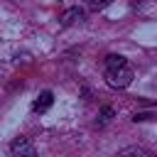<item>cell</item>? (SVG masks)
Instances as JSON below:
<instances>
[{"label": "cell", "mask_w": 157, "mask_h": 157, "mask_svg": "<svg viewBox=\"0 0 157 157\" xmlns=\"http://www.w3.org/2000/svg\"><path fill=\"white\" fill-rule=\"evenodd\" d=\"M88 2H93V0H88Z\"/></svg>", "instance_id": "11"}, {"label": "cell", "mask_w": 157, "mask_h": 157, "mask_svg": "<svg viewBox=\"0 0 157 157\" xmlns=\"http://www.w3.org/2000/svg\"><path fill=\"white\" fill-rule=\"evenodd\" d=\"M17 157H37V155H17Z\"/></svg>", "instance_id": "10"}, {"label": "cell", "mask_w": 157, "mask_h": 157, "mask_svg": "<svg viewBox=\"0 0 157 157\" xmlns=\"http://www.w3.org/2000/svg\"><path fill=\"white\" fill-rule=\"evenodd\" d=\"M115 157H152L145 147H137V145H130V147H123Z\"/></svg>", "instance_id": "5"}, {"label": "cell", "mask_w": 157, "mask_h": 157, "mask_svg": "<svg viewBox=\"0 0 157 157\" xmlns=\"http://www.w3.org/2000/svg\"><path fill=\"white\" fill-rule=\"evenodd\" d=\"M145 2H147V0H132V5H135V7H137V5H145Z\"/></svg>", "instance_id": "9"}, {"label": "cell", "mask_w": 157, "mask_h": 157, "mask_svg": "<svg viewBox=\"0 0 157 157\" xmlns=\"http://www.w3.org/2000/svg\"><path fill=\"white\" fill-rule=\"evenodd\" d=\"M130 81H132V69H130L128 64L105 69V83H108L110 88H128Z\"/></svg>", "instance_id": "1"}, {"label": "cell", "mask_w": 157, "mask_h": 157, "mask_svg": "<svg viewBox=\"0 0 157 157\" xmlns=\"http://www.w3.org/2000/svg\"><path fill=\"white\" fill-rule=\"evenodd\" d=\"M52 105H54V93H52V91H42V93L34 98L32 110H34V113H47Z\"/></svg>", "instance_id": "2"}, {"label": "cell", "mask_w": 157, "mask_h": 157, "mask_svg": "<svg viewBox=\"0 0 157 157\" xmlns=\"http://www.w3.org/2000/svg\"><path fill=\"white\" fill-rule=\"evenodd\" d=\"M10 150H12L15 157H17V155H34V147H32V142H29L27 137H17V140L10 145Z\"/></svg>", "instance_id": "3"}, {"label": "cell", "mask_w": 157, "mask_h": 157, "mask_svg": "<svg viewBox=\"0 0 157 157\" xmlns=\"http://www.w3.org/2000/svg\"><path fill=\"white\" fill-rule=\"evenodd\" d=\"M83 10L81 7H71V10H66L64 12V17H61V27H71V25H76V22H81L83 20Z\"/></svg>", "instance_id": "4"}, {"label": "cell", "mask_w": 157, "mask_h": 157, "mask_svg": "<svg viewBox=\"0 0 157 157\" xmlns=\"http://www.w3.org/2000/svg\"><path fill=\"white\" fill-rule=\"evenodd\" d=\"M123 64H128V59H125L123 54H108V56H105V69H113V66H123Z\"/></svg>", "instance_id": "7"}, {"label": "cell", "mask_w": 157, "mask_h": 157, "mask_svg": "<svg viewBox=\"0 0 157 157\" xmlns=\"http://www.w3.org/2000/svg\"><path fill=\"white\" fill-rule=\"evenodd\" d=\"M113 115H115V113H113V108H110V105H103V108H101V115H98V120H96V125H98V128L108 125V123L113 120Z\"/></svg>", "instance_id": "6"}, {"label": "cell", "mask_w": 157, "mask_h": 157, "mask_svg": "<svg viewBox=\"0 0 157 157\" xmlns=\"http://www.w3.org/2000/svg\"><path fill=\"white\" fill-rule=\"evenodd\" d=\"M113 0H93L91 2V10H103V7H108Z\"/></svg>", "instance_id": "8"}]
</instances>
